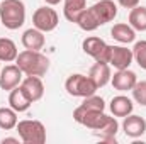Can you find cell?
<instances>
[{
    "label": "cell",
    "instance_id": "cell-21",
    "mask_svg": "<svg viewBox=\"0 0 146 144\" xmlns=\"http://www.w3.org/2000/svg\"><path fill=\"white\" fill-rule=\"evenodd\" d=\"M127 20H129L127 24L136 32H146V7L145 5H138V7L131 9Z\"/></svg>",
    "mask_w": 146,
    "mask_h": 144
},
{
    "label": "cell",
    "instance_id": "cell-11",
    "mask_svg": "<svg viewBox=\"0 0 146 144\" xmlns=\"http://www.w3.org/2000/svg\"><path fill=\"white\" fill-rule=\"evenodd\" d=\"M122 131L127 137H133V139H138L141 137L146 132V120L141 115H134V114H129L127 117H124V122H122Z\"/></svg>",
    "mask_w": 146,
    "mask_h": 144
},
{
    "label": "cell",
    "instance_id": "cell-28",
    "mask_svg": "<svg viewBox=\"0 0 146 144\" xmlns=\"http://www.w3.org/2000/svg\"><path fill=\"white\" fill-rule=\"evenodd\" d=\"M46 2V5H51V7H54V5H58V3H61L63 0H44Z\"/></svg>",
    "mask_w": 146,
    "mask_h": 144
},
{
    "label": "cell",
    "instance_id": "cell-19",
    "mask_svg": "<svg viewBox=\"0 0 146 144\" xmlns=\"http://www.w3.org/2000/svg\"><path fill=\"white\" fill-rule=\"evenodd\" d=\"M82 31H85V32H92V31H95V29H99L102 24H100V20H99V17H97V14H95V10L92 9V7H87L80 15H78V19H76V22H75Z\"/></svg>",
    "mask_w": 146,
    "mask_h": 144
},
{
    "label": "cell",
    "instance_id": "cell-27",
    "mask_svg": "<svg viewBox=\"0 0 146 144\" xmlns=\"http://www.w3.org/2000/svg\"><path fill=\"white\" fill-rule=\"evenodd\" d=\"M19 141H21V137H3L2 139V144H5V143H17L19 144Z\"/></svg>",
    "mask_w": 146,
    "mask_h": 144
},
{
    "label": "cell",
    "instance_id": "cell-10",
    "mask_svg": "<svg viewBox=\"0 0 146 144\" xmlns=\"http://www.w3.org/2000/svg\"><path fill=\"white\" fill-rule=\"evenodd\" d=\"M136 81H138V75L134 71H131L129 68H126V70H115V73H114L112 78H110L112 87H114L117 92H121V93L131 92V90L134 88Z\"/></svg>",
    "mask_w": 146,
    "mask_h": 144
},
{
    "label": "cell",
    "instance_id": "cell-25",
    "mask_svg": "<svg viewBox=\"0 0 146 144\" xmlns=\"http://www.w3.org/2000/svg\"><path fill=\"white\" fill-rule=\"evenodd\" d=\"M131 92H133V100L136 104H139L141 107H146V80L136 81V85Z\"/></svg>",
    "mask_w": 146,
    "mask_h": 144
},
{
    "label": "cell",
    "instance_id": "cell-2",
    "mask_svg": "<svg viewBox=\"0 0 146 144\" xmlns=\"http://www.w3.org/2000/svg\"><path fill=\"white\" fill-rule=\"evenodd\" d=\"M26 22V5L22 0L0 2V24L9 31H17Z\"/></svg>",
    "mask_w": 146,
    "mask_h": 144
},
{
    "label": "cell",
    "instance_id": "cell-16",
    "mask_svg": "<svg viewBox=\"0 0 146 144\" xmlns=\"http://www.w3.org/2000/svg\"><path fill=\"white\" fill-rule=\"evenodd\" d=\"M109 108L114 117H127L129 114H133L134 104H133V98H129L126 95H115L110 100Z\"/></svg>",
    "mask_w": 146,
    "mask_h": 144
},
{
    "label": "cell",
    "instance_id": "cell-6",
    "mask_svg": "<svg viewBox=\"0 0 146 144\" xmlns=\"http://www.w3.org/2000/svg\"><path fill=\"white\" fill-rule=\"evenodd\" d=\"M58 24H60V15L51 5L37 7L33 14V27L42 31L44 34L54 31L58 27Z\"/></svg>",
    "mask_w": 146,
    "mask_h": 144
},
{
    "label": "cell",
    "instance_id": "cell-7",
    "mask_svg": "<svg viewBox=\"0 0 146 144\" xmlns=\"http://www.w3.org/2000/svg\"><path fill=\"white\" fill-rule=\"evenodd\" d=\"M134 56H133V49H129L124 44H109L107 48V58L106 63L110 65V68L115 70H126L133 65Z\"/></svg>",
    "mask_w": 146,
    "mask_h": 144
},
{
    "label": "cell",
    "instance_id": "cell-13",
    "mask_svg": "<svg viewBox=\"0 0 146 144\" xmlns=\"http://www.w3.org/2000/svg\"><path fill=\"white\" fill-rule=\"evenodd\" d=\"M21 42L26 49H33V51H41L46 44V37H44V32L39 31L36 27H31V29H26L22 32V37H21Z\"/></svg>",
    "mask_w": 146,
    "mask_h": 144
},
{
    "label": "cell",
    "instance_id": "cell-5",
    "mask_svg": "<svg viewBox=\"0 0 146 144\" xmlns=\"http://www.w3.org/2000/svg\"><path fill=\"white\" fill-rule=\"evenodd\" d=\"M107 117H109V115H107L104 110H90V108H85V107H82V105H78V107L73 110V119H75V122L85 126L87 129H90V131H94V132H97V131L106 124Z\"/></svg>",
    "mask_w": 146,
    "mask_h": 144
},
{
    "label": "cell",
    "instance_id": "cell-20",
    "mask_svg": "<svg viewBox=\"0 0 146 144\" xmlns=\"http://www.w3.org/2000/svg\"><path fill=\"white\" fill-rule=\"evenodd\" d=\"M87 9V0H63V15L68 22H76L78 15Z\"/></svg>",
    "mask_w": 146,
    "mask_h": 144
},
{
    "label": "cell",
    "instance_id": "cell-1",
    "mask_svg": "<svg viewBox=\"0 0 146 144\" xmlns=\"http://www.w3.org/2000/svg\"><path fill=\"white\" fill-rule=\"evenodd\" d=\"M15 65L22 70L24 76H44L49 71V58L44 56L41 51L24 49L17 54Z\"/></svg>",
    "mask_w": 146,
    "mask_h": 144
},
{
    "label": "cell",
    "instance_id": "cell-22",
    "mask_svg": "<svg viewBox=\"0 0 146 144\" xmlns=\"http://www.w3.org/2000/svg\"><path fill=\"white\" fill-rule=\"evenodd\" d=\"M19 49L17 44L9 37H0V61L2 63H14L17 59Z\"/></svg>",
    "mask_w": 146,
    "mask_h": 144
},
{
    "label": "cell",
    "instance_id": "cell-18",
    "mask_svg": "<svg viewBox=\"0 0 146 144\" xmlns=\"http://www.w3.org/2000/svg\"><path fill=\"white\" fill-rule=\"evenodd\" d=\"M110 36L114 41L121 42V44H131L136 41V31L126 24V22H119V24H114L112 29H110Z\"/></svg>",
    "mask_w": 146,
    "mask_h": 144
},
{
    "label": "cell",
    "instance_id": "cell-12",
    "mask_svg": "<svg viewBox=\"0 0 146 144\" xmlns=\"http://www.w3.org/2000/svg\"><path fill=\"white\" fill-rule=\"evenodd\" d=\"M31 105H33V100L29 98V95L24 92V88L21 85L9 92V107H12L17 114L27 112L31 108Z\"/></svg>",
    "mask_w": 146,
    "mask_h": 144
},
{
    "label": "cell",
    "instance_id": "cell-14",
    "mask_svg": "<svg viewBox=\"0 0 146 144\" xmlns=\"http://www.w3.org/2000/svg\"><path fill=\"white\" fill-rule=\"evenodd\" d=\"M21 87L24 88V92L29 95V98L33 100V104L41 100L44 95V83L41 76H24Z\"/></svg>",
    "mask_w": 146,
    "mask_h": 144
},
{
    "label": "cell",
    "instance_id": "cell-17",
    "mask_svg": "<svg viewBox=\"0 0 146 144\" xmlns=\"http://www.w3.org/2000/svg\"><path fill=\"white\" fill-rule=\"evenodd\" d=\"M88 76L95 81L97 88H104L112 78V71H110V65L107 63H100V61H95V65L90 68Z\"/></svg>",
    "mask_w": 146,
    "mask_h": 144
},
{
    "label": "cell",
    "instance_id": "cell-23",
    "mask_svg": "<svg viewBox=\"0 0 146 144\" xmlns=\"http://www.w3.org/2000/svg\"><path fill=\"white\" fill-rule=\"evenodd\" d=\"M19 119H17V112L12 107H0V129L3 131H12L15 129Z\"/></svg>",
    "mask_w": 146,
    "mask_h": 144
},
{
    "label": "cell",
    "instance_id": "cell-8",
    "mask_svg": "<svg viewBox=\"0 0 146 144\" xmlns=\"http://www.w3.org/2000/svg\"><path fill=\"white\" fill-rule=\"evenodd\" d=\"M107 48L109 44L102 39V37L97 36H88L83 39L82 42V49L85 54H88L90 58H94L95 61H100V63H106V58H107Z\"/></svg>",
    "mask_w": 146,
    "mask_h": 144
},
{
    "label": "cell",
    "instance_id": "cell-3",
    "mask_svg": "<svg viewBox=\"0 0 146 144\" xmlns=\"http://www.w3.org/2000/svg\"><path fill=\"white\" fill-rule=\"evenodd\" d=\"M17 134L24 144H42L46 143V127L41 120L36 119H24L19 120L17 126Z\"/></svg>",
    "mask_w": 146,
    "mask_h": 144
},
{
    "label": "cell",
    "instance_id": "cell-26",
    "mask_svg": "<svg viewBox=\"0 0 146 144\" xmlns=\"http://www.w3.org/2000/svg\"><path fill=\"white\" fill-rule=\"evenodd\" d=\"M117 2H119V5H121V7L129 9V10L139 5V0H117Z\"/></svg>",
    "mask_w": 146,
    "mask_h": 144
},
{
    "label": "cell",
    "instance_id": "cell-15",
    "mask_svg": "<svg viewBox=\"0 0 146 144\" xmlns=\"http://www.w3.org/2000/svg\"><path fill=\"white\" fill-rule=\"evenodd\" d=\"M92 9L95 10L102 26L107 24V22H112L117 17V5L112 0H99L97 3L92 5Z\"/></svg>",
    "mask_w": 146,
    "mask_h": 144
},
{
    "label": "cell",
    "instance_id": "cell-24",
    "mask_svg": "<svg viewBox=\"0 0 146 144\" xmlns=\"http://www.w3.org/2000/svg\"><path fill=\"white\" fill-rule=\"evenodd\" d=\"M133 56H134V61L136 65L141 68V70H146V41H136L134 42V48H133Z\"/></svg>",
    "mask_w": 146,
    "mask_h": 144
},
{
    "label": "cell",
    "instance_id": "cell-4",
    "mask_svg": "<svg viewBox=\"0 0 146 144\" xmlns=\"http://www.w3.org/2000/svg\"><path fill=\"white\" fill-rule=\"evenodd\" d=\"M65 90L72 97L85 98V97L94 95L99 88H97L95 81L90 76L82 75V73H73V75H70L66 78V81H65Z\"/></svg>",
    "mask_w": 146,
    "mask_h": 144
},
{
    "label": "cell",
    "instance_id": "cell-9",
    "mask_svg": "<svg viewBox=\"0 0 146 144\" xmlns=\"http://www.w3.org/2000/svg\"><path fill=\"white\" fill-rule=\"evenodd\" d=\"M24 80V73L17 65H5L0 70V88L10 92L12 88L19 87Z\"/></svg>",
    "mask_w": 146,
    "mask_h": 144
}]
</instances>
